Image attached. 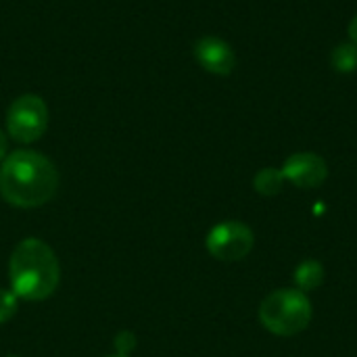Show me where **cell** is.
Here are the masks:
<instances>
[{
	"mask_svg": "<svg viewBox=\"0 0 357 357\" xmlns=\"http://www.w3.org/2000/svg\"><path fill=\"white\" fill-rule=\"evenodd\" d=\"M8 280L17 299H48L61 280V266L50 245L40 238L21 241L8 261Z\"/></svg>",
	"mask_w": 357,
	"mask_h": 357,
	"instance_id": "2",
	"label": "cell"
},
{
	"mask_svg": "<svg viewBox=\"0 0 357 357\" xmlns=\"http://www.w3.org/2000/svg\"><path fill=\"white\" fill-rule=\"evenodd\" d=\"M331 63L339 73H351L357 69V46L347 42V44H339L333 54H331Z\"/></svg>",
	"mask_w": 357,
	"mask_h": 357,
	"instance_id": "10",
	"label": "cell"
},
{
	"mask_svg": "<svg viewBox=\"0 0 357 357\" xmlns=\"http://www.w3.org/2000/svg\"><path fill=\"white\" fill-rule=\"evenodd\" d=\"M107 357H128V356H121V354H115V356H107Z\"/></svg>",
	"mask_w": 357,
	"mask_h": 357,
	"instance_id": "15",
	"label": "cell"
},
{
	"mask_svg": "<svg viewBox=\"0 0 357 357\" xmlns=\"http://www.w3.org/2000/svg\"><path fill=\"white\" fill-rule=\"evenodd\" d=\"M134 347H136V337H134L132 333L123 331V333H119V335L115 337V349H117V354L130 356V351H132Z\"/></svg>",
	"mask_w": 357,
	"mask_h": 357,
	"instance_id": "12",
	"label": "cell"
},
{
	"mask_svg": "<svg viewBox=\"0 0 357 357\" xmlns=\"http://www.w3.org/2000/svg\"><path fill=\"white\" fill-rule=\"evenodd\" d=\"M17 314V295L10 289H0V324Z\"/></svg>",
	"mask_w": 357,
	"mask_h": 357,
	"instance_id": "11",
	"label": "cell"
},
{
	"mask_svg": "<svg viewBox=\"0 0 357 357\" xmlns=\"http://www.w3.org/2000/svg\"><path fill=\"white\" fill-rule=\"evenodd\" d=\"M59 188L54 163L36 151H15L0 165V197L19 209H33L48 203Z\"/></svg>",
	"mask_w": 357,
	"mask_h": 357,
	"instance_id": "1",
	"label": "cell"
},
{
	"mask_svg": "<svg viewBox=\"0 0 357 357\" xmlns=\"http://www.w3.org/2000/svg\"><path fill=\"white\" fill-rule=\"evenodd\" d=\"M282 176L287 182H293L297 188H303V190L318 188L328 178V165L316 153H297L284 161Z\"/></svg>",
	"mask_w": 357,
	"mask_h": 357,
	"instance_id": "6",
	"label": "cell"
},
{
	"mask_svg": "<svg viewBox=\"0 0 357 357\" xmlns=\"http://www.w3.org/2000/svg\"><path fill=\"white\" fill-rule=\"evenodd\" d=\"M192 54L197 63L213 75H230L236 67V54L232 46L215 36H203L195 42Z\"/></svg>",
	"mask_w": 357,
	"mask_h": 357,
	"instance_id": "7",
	"label": "cell"
},
{
	"mask_svg": "<svg viewBox=\"0 0 357 357\" xmlns=\"http://www.w3.org/2000/svg\"><path fill=\"white\" fill-rule=\"evenodd\" d=\"M253 243L255 236L247 224L228 220V222H220L209 230L205 247L220 261H238L251 253Z\"/></svg>",
	"mask_w": 357,
	"mask_h": 357,
	"instance_id": "5",
	"label": "cell"
},
{
	"mask_svg": "<svg viewBox=\"0 0 357 357\" xmlns=\"http://www.w3.org/2000/svg\"><path fill=\"white\" fill-rule=\"evenodd\" d=\"M312 316V303L299 289L274 291L259 305V322L276 337H293L303 333L310 326Z\"/></svg>",
	"mask_w": 357,
	"mask_h": 357,
	"instance_id": "3",
	"label": "cell"
},
{
	"mask_svg": "<svg viewBox=\"0 0 357 357\" xmlns=\"http://www.w3.org/2000/svg\"><path fill=\"white\" fill-rule=\"evenodd\" d=\"M6 357H19V356H6Z\"/></svg>",
	"mask_w": 357,
	"mask_h": 357,
	"instance_id": "16",
	"label": "cell"
},
{
	"mask_svg": "<svg viewBox=\"0 0 357 357\" xmlns=\"http://www.w3.org/2000/svg\"><path fill=\"white\" fill-rule=\"evenodd\" d=\"M284 176H282V169H276V167H266L261 172H257V176L253 178V186L259 195L264 197H274L282 190L284 186Z\"/></svg>",
	"mask_w": 357,
	"mask_h": 357,
	"instance_id": "9",
	"label": "cell"
},
{
	"mask_svg": "<svg viewBox=\"0 0 357 357\" xmlns=\"http://www.w3.org/2000/svg\"><path fill=\"white\" fill-rule=\"evenodd\" d=\"M295 282L301 293L316 291L324 284V266L316 259H305L295 270Z\"/></svg>",
	"mask_w": 357,
	"mask_h": 357,
	"instance_id": "8",
	"label": "cell"
},
{
	"mask_svg": "<svg viewBox=\"0 0 357 357\" xmlns=\"http://www.w3.org/2000/svg\"><path fill=\"white\" fill-rule=\"evenodd\" d=\"M349 38H351V44L357 46V15L351 19V23H349Z\"/></svg>",
	"mask_w": 357,
	"mask_h": 357,
	"instance_id": "14",
	"label": "cell"
},
{
	"mask_svg": "<svg viewBox=\"0 0 357 357\" xmlns=\"http://www.w3.org/2000/svg\"><path fill=\"white\" fill-rule=\"evenodd\" d=\"M48 128V107L38 94L15 98L6 111V132L21 144H31L44 136Z\"/></svg>",
	"mask_w": 357,
	"mask_h": 357,
	"instance_id": "4",
	"label": "cell"
},
{
	"mask_svg": "<svg viewBox=\"0 0 357 357\" xmlns=\"http://www.w3.org/2000/svg\"><path fill=\"white\" fill-rule=\"evenodd\" d=\"M6 149H8V140H6V134L0 130V161L6 157Z\"/></svg>",
	"mask_w": 357,
	"mask_h": 357,
	"instance_id": "13",
	"label": "cell"
}]
</instances>
